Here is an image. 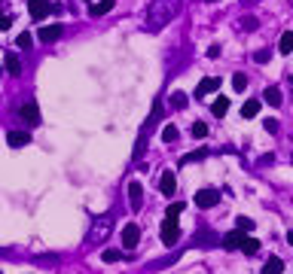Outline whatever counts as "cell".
<instances>
[{"mask_svg": "<svg viewBox=\"0 0 293 274\" xmlns=\"http://www.w3.org/2000/svg\"><path fill=\"white\" fill-rule=\"evenodd\" d=\"M183 0H150L147 12H144V31L159 34L165 24H171V18L180 12Z\"/></svg>", "mask_w": 293, "mask_h": 274, "instance_id": "1", "label": "cell"}, {"mask_svg": "<svg viewBox=\"0 0 293 274\" xmlns=\"http://www.w3.org/2000/svg\"><path fill=\"white\" fill-rule=\"evenodd\" d=\"M110 229H113V217L110 214L101 217V220H95L92 229H89V235H86V244H104L107 235H110Z\"/></svg>", "mask_w": 293, "mask_h": 274, "instance_id": "2", "label": "cell"}, {"mask_svg": "<svg viewBox=\"0 0 293 274\" xmlns=\"http://www.w3.org/2000/svg\"><path fill=\"white\" fill-rule=\"evenodd\" d=\"M217 204H220V192H217V189H199V192H196V207L211 210V207H217Z\"/></svg>", "mask_w": 293, "mask_h": 274, "instance_id": "3", "label": "cell"}, {"mask_svg": "<svg viewBox=\"0 0 293 274\" xmlns=\"http://www.w3.org/2000/svg\"><path fill=\"white\" fill-rule=\"evenodd\" d=\"M18 119H21L24 125H40V107H37L34 101L21 104V107H18Z\"/></svg>", "mask_w": 293, "mask_h": 274, "instance_id": "4", "label": "cell"}, {"mask_svg": "<svg viewBox=\"0 0 293 274\" xmlns=\"http://www.w3.org/2000/svg\"><path fill=\"white\" fill-rule=\"evenodd\" d=\"M159 235H162V244H168V247H171V244H177V238H180L177 220H168V217H165V220H162V232H159Z\"/></svg>", "mask_w": 293, "mask_h": 274, "instance_id": "5", "label": "cell"}, {"mask_svg": "<svg viewBox=\"0 0 293 274\" xmlns=\"http://www.w3.org/2000/svg\"><path fill=\"white\" fill-rule=\"evenodd\" d=\"M128 207H131L135 214L144 207V186H141L138 180H131V183H128Z\"/></svg>", "mask_w": 293, "mask_h": 274, "instance_id": "6", "label": "cell"}, {"mask_svg": "<svg viewBox=\"0 0 293 274\" xmlns=\"http://www.w3.org/2000/svg\"><path fill=\"white\" fill-rule=\"evenodd\" d=\"M6 143H9L12 149H21V146H28V143H31V131L15 128V131H9V134H6Z\"/></svg>", "mask_w": 293, "mask_h": 274, "instance_id": "7", "label": "cell"}, {"mask_svg": "<svg viewBox=\"0 0 293 274\" xmlns=\"http://www.w3.org/2000/svg\"><path fill=\"white\" fill-rule=\"evenodd\" d=\"M138 241H141V229H138L135 223H128V226H122V247H128V250H135V247H138Z\"/></svg>", "mask_w": 293, "mask_h": 274, "instance_id": "8", "label": "cell"}, {"mask_svg": "<svg viewBox=\"0 0 293 274\" xmlns=\"http://www.w3.org/2000/svg\"><path fill=\"white\" fill-rule=\"evenodd\" d=\"M193 241H196V247H202V250H211V247H217V244H220V238H217L214 232H208V229H199Z\"/></svg>", "mask_w": 293, "mask_h": 274, "instance_id": "9", "label": "cell"}, {"mask_svg": "<svg viewBox=\"0 0 293 274\" xmlns=\"http://www.w3.org/2000/svg\"><path fill=\"white\" fill-rule=\"evenodd\" d=\"M159 192H162V195H168V198L177 192V180H174V174H171V171H162V177H159Z\"/></svg>", "mask_w": 293, "mask_h": 274, "instance_id": "10", "label": "cell"}, {"mask_svg": "<svg viewBox=\"0 0 293 274\" xmlns=\"http://www.w3.org/2000/svg\"><path fill=\"white\" fill-rule=\"evenodd\" d=\"M28 9H31V18L34 21H40V18H46L49 15V0H28Z\"/></svg>", "mask_w": 293, "mask_h": 274, "instance_id": "11", "label": "cell"}, {"mask_svg": "<svg viewBox=\"0 0 293 274\" xmlns=\"http://www.w3.org/2000/svg\"><path fill=\"white\" fill-rule=\"evenodd\" d=\"M220 88V76H205L202 82H199V88H196V98H205V95H211V92H217Z\"/></svg>", "mask_w": 293, "mask_h": 274, "instance_id": "12", "label": "cell"}, {"mask_svg": "<svg viewBox=\"0 0 293 274\" xmlns=\"http://www.w3.org/2000/svg\"><path fill=\"white\" fill-rule=\"evenodd\" d=\"M242 238H245V232L235 229V232H229L226 238H220V247H223V250H238V247H242Z\"/></svg>", "mask_w": 293, "mask_h": 274, "instance_id": "13", "label": "cell"}, {"mask_svg": "<svg viewBox=\"0 0 293 274\" xmlns=\"http://www.w3.org/2000/svg\"><path fill=\"white\" fill-rule=\"evenodd\" d=\"M61 37V24H49V27H40V40L43 43H55Z\"/></svg>", "mask_w": 293, "mask_h": 274, "instance_id": "14", "label": "cell"}, {"mask_svg": "<svg viewBox=\"0 0 293 274\" xmlns=\"http://www.w3.org/2000/svg\"><path fill=\"white\" fill-rule=\"evenodd\" d=\"M3 64H6V73H12V76H18V73H21V61H18V55H15V52H6Z\"/></svg>", "mask_w": 293, "mask_h": 274, "instance_id": "15", "label": "cell"}, {"mask_svg": "<svg viewBox=\"0 0 293 274\" xmlns=\"http://www.w3.org/2000/svg\"><path fill=\"white\" fill-rule=\"evenodd\" d=\"M263 101L272 104V107H281V101H284V98H281V88H278V85H269V88L263 92Z\"/></svg>", "mask_w": 293, "mask_h": 274, "instance_id": "16", "label": "cell"}, {"mask_svg": "<svg viewBox=\"0 0 293 274\" xmlns=\"http://www.w3.org/2000/svg\"><path fill=\"white\" fill-rule=\"evenodd\" d=\"M110 9H113V0H101V3H92V6H89V15L98 18V15H107Z\"/></svg>", "mask_w": 293, "mask_h": 274, "instance_id": "17", "label": "cell"}, {"mask_svg": "<svg viewBox=\"0 0 293 274\" xmlns=\"http://www.w3.org/2000/svg\"><path fill=\"white\" fill-rule=\"evenodd\" d=\"M281 271H284V262H281L278 256H269V259H266V265H263V271H260V274H281Z\"/></svg>", "mask_w": 293, "mask_h": 274, "instance_id": "18", "label": "cell"}, {"mask_svg": "<svg viewBox=\"0 0 293 274\" xmlns=\"http://www.w3.org/2000/svg\"><path fill=\"white\" fill-rule=\"evenodd\" d=\"M260 101H245V107H242V116L245 119H254V116H260Z\"/></svg>", "mask_w": 293, "mask_h": 274, "instance_id": "19", "label": "cell"}, {"mask_svg": "<svg viewBox=\"0 0 293 274\" xmlns=\"http://www.w3.org/2000/svg\"><path fill=\"white\" fill-rule=\"evenodd\" d=\"M278 52H284V55H290L293 52V31H284V34H281V40H278Z\"/></svg>", "mask_w": 293, "mask_h": 274, "instance_id": "20", "label": "cell"}, {"mask_svg": "<svg viewBox=\"0 0 293 274\" xmlns=\"http://www.w3.org/2000/svg\"><path fill=\"white\" fill-rule=\"evenodd\" d=\"M226 110H229V98H223V95H220V98L211 104V113H214V116H226Z\"/></svg>", "mask_w": 293, "mask_h": 274, "instance_id": "21", "label": "cell"}, {"mask_svg": "<svg viewBox=\"0 0 293 274\" xmlns=\"http://www.w3.org/2000/svg\"><path fill=\"white\" fill-rule=\"evenodd\" d=\"M238 250H245L248 256H254V253L260 250V241H257V238H248V235H245V238H242V247H238Z\"/></svg>", "mask_w": 293, "mask_h": 274, "instance_id": "22", "label": "cell"}, {"mask_svg": "<svg viewBox=\"0 0 293 274\" xmlns=\"http://www.w3.org/2000/svg\"><path fill=\"white\" fill-rule=\"evenodd\" d=\"M101 259H104L107 265H113V262H119V259H122V250H116V247H110V250H104V253H101Z\"/></svg>", "mask_w": 293, "mask_h": 274, "instance_id": "23", "label": "cell"}, {"mask_svg": "<svg viewBox=\"0 0 293 274\" xmlns=\"http://www.w3.org/2000/svg\"><path fill=\"white\" fill-rule=\"evenodd\" d=\"M238 27H242V31H248V34H251V31H257V27H260V21H257V18H254V15H245V18H242V21H238Z\"/></svg>", "mask_w": 293, "mask_h": 274, "instance_id": "24", "label": "cell"}, {"mask_svg": "<svg viewBox=\"0 0 293 274\" xmlns=\"http://www.w3.org/2000/svg\"><path fill=\"white\" fill-rule=\"evenodd\" d=\"M187 104H190V98H187L183 92H174V95H171V107H174V110H183Z\"/></svg>", "mask_w": 293, "mask_h": 274, "instance_id": "25", "label": "cell"}, {"mask_svg": "<svg viewBox=\"0 0 293 274\" xmlns=\"http://www.w3.org/2000/svg\"><path fill=\"white\" fill-rule=\"evenodd\" d=\"M183 207H187V204H183V201H174V204H171V207H168V210H165V217H168V220H177V217H180V214H183Z\"/></svg>", "mask_w": 293, "mask_h": 274, "instance_id": "26", "label": "cell"}, {"mask_svg": "<svg viewBox=\"0 0 293 274\" xmlns=\"http://www.w3.org/2000/svg\"><path fill=\"white\" fill-rule=\"evenodd\" d=\"M232 88H235V92H245V88H248V76H245V73H235V76H232Z\"/></svg>", "mask_w": 293, "mask_h": 274, "instance_id": "27", "label": "cell"}, {"mask_svg": "<svg viewBox=\"0 0 293 274\" xmlns=\"http://www.w3.org/2000/svg\"><path fill=\"white\" fill-rule=\"evenodd\" d=\"M162 140H165V143H174V140H177V128H174V125H165V128H162Z\"/></svg>", "mask_w": 293, "mask_h": 274, "instance_id": "28", "label": "cell"}, {"mask_svg": "<svg viewBox=\"0 0 293 274\" xmlns=\"http://www.w3.org/2000/svg\"><path fill=\"white\" fill-rule=\"evenodd\" d=\"M15 43H18V49H31V46H34V37L24 31V34H18V40H15Z\"/></svg>", "mask_w": 293, "mask_h": 274, "instance_id": "29", "label": "cell"}, {"mask_svg": "<svg viewBox=\"0 0 293 274\" xmlns=\"http://www.w3.org/2000/svg\"><path fill=\"white\" fill-rule=\"evenodd\" d=\"M190 134H193V137H205V134H208V125H205V122H193Z\"/></svg>", "mask_w": 293, "mask_h": 274, "instance_id": "30", "label": "cell"}, {"mask_svg": "<svg viewBox=\"0 0 293 274\" xmlns=\"http://www.w3.org/2000/svg\"><path fill=\"white\" fill-rule=\"evenodd\" d=\"M235 229L251 232V229H254V220H251V217H238V220H235Z\"/></svg>", "mask_w": 293, "mask_h": 274, "instance_id": "31", "label": "cell"}, {"mask_svg": "<svg viewBox=\"0 0 293 274\" xmlns=\"http://www.w3.org/2000/svg\"><path fill=\"white\" fill-rule=\"evenodd\" d=\"M199 159H205V149H199V153H187V156L180 159V165H190V162H199Z\"/></svg>", "mask_w": 293, "mask_h": 274, "instance_id": "32", "label": "cell"}, {"mask_svg": "<svg viewBox=\"0 0 293 274\" xmlns=\"http://www.w3.org/2000/svg\"><path fill=\"white\" fill-rule=\"evenodd\" d=\"M269 58H272V52H269V49H260V52H254V61H257V64H266Z\"/></svg>", "mask_w": 293, "mask_h": 274, "instance_id": "33", "label": "cell"}, {"mask_svg": "<svg viewBox=\"0 0 293 274\" xmlns=\"http://www.w3.org/2000/svg\"><path fill=\"white\" fill-rule=\"evenodd\" d=\"M263 125H266V131H269V134H275V131H278V119H269V122H263Z\"/></svg>", "mask_w": 293, "mask_h": 274, "instance_id": "34", "label": "cell"}, {"mask_svg": "<svg viewBox=\"0 0 293 274\" xmlns=\"http://www.w3.org/2000/svg\"><path fill=\"white\" fill-rule=\"evenodd\" d=\"M9 21H12V18H9V15H3V12H0V31H6V27H9Z\"/></svg>", "mask_w": 293, "mask_h": 274, "instance_id": "35", "label": "cell"}, {"mask_svg": "<svg viewBox=\"0 0 293 274\" xmlns=\"http://www.w3.org/2000/svg\"><path fill=\"white\" fill-rule=\"evenodd\" d=\"M287 241H290V244H293V229H290V232H287Z\"/></svg>", "mask_w": 293, "mask_h": 274, "instance_id": "36", "label": "cell"}, {"mask_svg": "<svg viewBox=\"0 0 293 274\" xmlns=\"http://www.w3.org/2000/svg\"><path fill=\"white\" fill-rule=\"evenodd\" d=\"M290 92H293V76H290Z\"/></svg>", "mask_w": 293, "mask_h": 274, "instance_id": "37", "label": "cell"}, {"mask_svg": "<svg viewBox=\"0 0 293 274\" xmlns=\"http://www.w3.org/2000/svg\"><path fill=\"white\" fill-rule=\"evenodd\" d=\"M205 3H217V0H205Z\"/></svg>", "mask_w": 293, "mask_h": 274, "instance_id": "38", "label": "cell"}]
</instances>
